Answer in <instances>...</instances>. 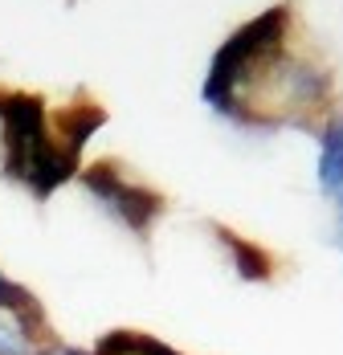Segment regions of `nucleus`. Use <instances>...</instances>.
Here are the masks:
<instances>
[{
    "mask_svg": "<svg viewBox=\"0 0 343 355\" xmlns=\"http://www.w3.org/2000/svg\"><path fill=\"white\" fill-rule=\"evenodd\" d=\"M0 143H4V172L21 180L37 200L62 188L78 164V155L49 139L45 107L29 94L0 98Z\"/></svg>",
    "mask_w": 343,
    "mask_h": 355,
    "instance_id": "obj_1",
    "label": "nucleus"
},
{
    "mask_svg": "<svg viewBox=\"0 0 343 355\" xmlns=\"http://www.w3.org/2000/svg\"><path fill=\"white\" fill-rule=\"evenodd\" d=\"M282 37H286V8H266L258 21L241 25L237 33L217 49V58L208 66L205 90H201L208 107L237 119V94L245 86V78L258 70L262 58L282 49Z\"/></svg>",
    "mask_w": 343,
    "mask_h": 355,
    "instance_id": "obj_2",
    "label": "nucleus"
},
{
    "mask_svg": "<svg viewBox=\"0 0 343 355\" xmlns=\"http://www.w3.org/2000/svg\"><path fill=\"white\" fill-rule=\"evenodd\" d=\"M82 184H86V192L99 200V209L110 213L119 225H127L135 237H143L147 225L160 213V196H156L151 188L131 184L123 172H115V168H106V164L86 168V172H82Z\"/></svg>",
    "mask_w": 343,
    "mask_h": 355,
    "instance_id": "obj_3",
    "label": "nucleus"
},
{
    "mask_svg": "<svg viewBox=\"0 0 343 355\" xmlns=\"http://www.w3.org/2000/svg\"><path fill=\"white\" fill-rule=\"evenodd\" d=\"M319 188L343 192V119H331L319 135Z\"/></svg>",
    "mask_w": 343,
    "mask_h": 355,
    "instance_id": "obj_4",
    "label": "nucleus"
},
{
    "mask_svg": "<svg viewBox=\"0 0 343 355\" xmlns=\"http://www.w3.org/2000/svg\"><path fill=\"white\" fill-rule=\"evenodd\" d=\"M25 311L33 306H0V355H33V322Z\"/></svg>",
    "mask_w": 343,
    "mask_h": 355,
    "instance_id": "obj_5",
    "label": "nucleus"
},
{
    "mask_svg": "<svg viewBox=\"0 0 343 355\" xmlns=\"http://www.w3.org/2000/svg\"><path fill=\"white\" fill-rule=\"evenodd\" d=\"M99 355H180L164 347L160 339H151V335H135V331H115V335H106L103 343H99Z\"/></svg>",
    "mask_w": 343,
    "mask_h": 355,
    "instance_id": "obj_6",
    "label": "nucleus"
},
{
    "mask_svg": "<svg viewBox=\"0 0 343 355\" xmlns=\"http://www.w3.org/2000/svg\"><path fill=\"white\" fill-rule=\"evenodd\" d=\"M225 237V245H229V253H233V266H237L241 278H253V282H262L266 274H270V261L258 253L253 245H245V241H237L233 233H221Z\"/></svg>",
    "mask_w": 343,
    "mask_h": 355,
    "instance_id": "obj_7",
    "label": "nucleus"
},
{
    "mask_svg": "<svg viewBox=\"0 0 343 355\" xmlns=\"http://www.w3.org/2000/svg\"><path fill=\"white\" fill-rule=\"evenodd\" d=\"M0 306H33V302H29V294H25L21 286L8 282V278L0 274Z\"/></svg>",
    "mask_w": 343,
    "mask_h": 355,
    "instance_id": "obj_8",
    "label": "nucleus"
},
{
    "mask_svg": "<svg viewBox=\"0 0 343 355\" xmlns=\"http://www.w3.org/2000/svg\"><path fill=\"white\" fill-rule=\"evenodd\" d=\"M37 355H86V352H78V347H66V343H53V347H45V352H37Z\"/></svg>",
    "mask_w": 343,
    "mask_h": 355,
    "instance_id": "obj_9",
    "label": "nucleus"
},
{
    "mask_svg": "<svg viewBox=\"0 0 343 355\" xmlns=\"http://www.w3.org/2000/svg\"><path fill=\"white\" fill-rule=\"evenodd\" d=\"M340 213H343V192H340Z\"/></svg>",
    "mask_w": 343,
    "mask_h": 355,
    "instance_id": "obj_10",
    "label": "nucleus"
}]
</instances>
